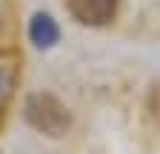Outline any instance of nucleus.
Masks as SVG:
<instances>
[{"label":"nucleus","instance_id":"f03ea898","mask_svg":"<svg viewBox=\"0 0 160 154\" xmlns=\"http://www.w3.org/2000/svg\"><path fill=\"white\" fill-rule=\"evenodd\" d=\"M120 9V0H69V12L83 26H109Z\"/></svg>","mask_w":160,"mask_h":154},{"label":"nucleus","instance_id":"20e7f679","mask_svg":"<svg viewBox=\"0 0 160 154\" xmlns=\"http://www.w3.org/2000/svg\"><path fill=\"white\" fill-rule=\"evenodd\" d=\"M17 86V60L14 54H0V111H3Z\"/></svg>","mask_w":160,"mask_h":154},{"label":"nucleus","instance_id":"7ed1b4c3","mask_svg":"<svg viewBox=\"0 0 160 154\" xmlns=\"http://www.w3.org/2000/svg\"><path fill=\"white\" fill-rule=\"evenodd\" d=\"M29 40L37 49H52L60 40V26L54 23V17L46 12H37L32 20H29Z\"/></svg>","mask_w":160,"mask_h":154},{"label":"nucleus","instance_id":"f257e3e1","mask_svg":"<svg viewBox=\"0 0 160 154\" xmlns=\"http://www.w3.org/2000/svg\"><path fill=\"white\" fill-rule=\"evenodd\" d=\"M23 117H26V123L34 131L46 134V137H63V134L69 131V126H72L69 108L49 91L29 94L26 106H23Z\"/></svg>","mask_w":160,"mask_h":154},{"label":"nucleus","instance_id":"39448f33","mask_svg":"<svg viewBox=\"0 0 160 154\" xmlns=\"http://www.w3.org/2000/svg\"><path fill=\"white\" fill-rule=\"evenodd\" d=\"M149 108H152V114L160 120V83L152 89V94H149Z\"/></svg>","mask_w":160,"mask_h":154}]
</instances>
